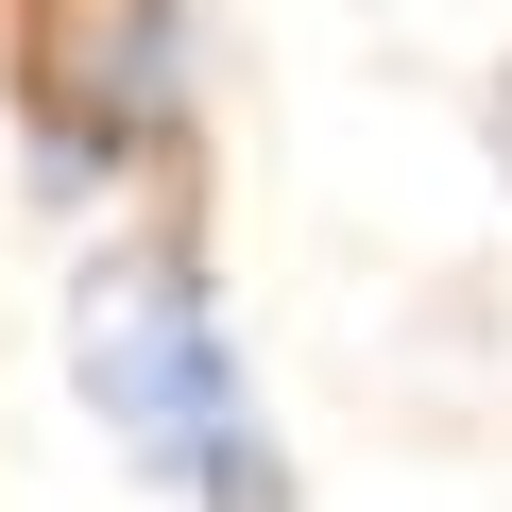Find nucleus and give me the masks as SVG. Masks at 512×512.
<instances>
[{"label": "nucleus", "instance_id": "obj_1", "mask_svg": "<svg viewBox=\"0 0 512 512\" xmlns=\"http://www.w3.org/2000/svg\"><path fill=\"white\" fill-rule=\"evenodd\" d=\"M69 393L137 444V478H171L188 512H291V461L239 393V342L205 308V256L154 222V239H103L86 291H69Z\"/></svg>", "mask_w": 512, "mask_h": 512}]
</instances>
